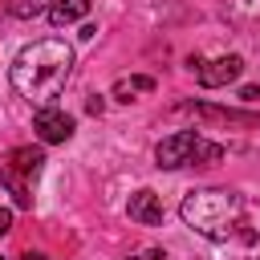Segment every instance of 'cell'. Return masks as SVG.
Segmentation results:
<instances>
[{
    "mask_svg": "<svg viewBox=\"0 0 260 260\" xmlns=\"http://www.w3.org/2000/svg\"><path fill=\"white\" fill-rule=\"evenodd\" d=\"M223 158V146L203 138L199 130H175L154 146V162L162 171H179V167H211Z\"/></svg>",
    "mask_w": 260,
    "mask_h": 260,
    "instance_id": "cell-3",
    "label": "cell"
},
{
    "mask_svg": "<svg viewBox=\"0 0 260 260\" xmlns=\"http://www.w3.org/2000/svg\"><path fill=\"white\" fill-rule=\"evenodd\" d=\"M8 228H12V211L0 207V236H8Z\"/></svg>",
    "mask_w": 260,
    "mask_h": 260,
    "instance_id": "cell-16",
    "label": "cell"
},
{
    "mask_svg": "<svg viewBox=\"0 0 260 260\" xmlns=\"http://www.w3.org/2000/svg\"><path fill=\"white\" fill-rule=\"evenodd\" d=\"M20 260H49V256H45V252H24Z\"/></svg>",
    "mask_w": 260,
    "mask_h": 260,
    "instance_id": "cell-17",
    "label": "cell"
},
{
    "mask_svg": "<svg viewBox=\"0 0 260 260\" xmlns=\"http://www.w3.org/2000/svg\"><path fill=\"white\" fill-rule=\"evenodd\" d=\"M89 4H93V0H53L49 24H53V28H65V24H73V20H85V16H89Z\"/></svg>",
    "mask_w": 260,
    "mask_h": 260,
    "instance_id": "cell-8",
    "label": "cell"
},
{
    "mask_svg": "<svg viewBox=\"0 0 260 260\" xmlns=\"http://www.w3.org/2000/svg\"><path fill=\"white\" fill-rule=\"evenodd\" d=\"M138 93H154V77H146V73L118 77V81H114V89H110V98H118V102H134Z\"/></svg>",
    "mask_w": 260,
    "mask_h": 260,
    "instance_id": "cell-10",
    "label": "cell"
},
{
    "mask_svg": "<svg viewBox=\"0 0 260 260\" xmlns=\"http://www.w3.org/2000/svg\"><path fill=\"white\" fill-rule=\"evenodd\" d=\"M73 114H65V110H57V106H45V110H37V118H32V130H37V138L41 142H69L73 138Z\"/></svg>",
    "mask_w": 260,
    "mask_h": 260,
    "instance_id": "cell-4",
    "label": "cell"
},
{
    "mask_svg": "<svg viewBox=\"0 0 260 260\" xmlns=\"http://www.w3.org/2000/svg\"><path fill=\"white\" fill-rule=\"evenodd\" d=\"M0 183L12 191V199H16V207H32V195L24 191V183H20V175H12L4 162H0Z\"/></svg>",
    "mask_w": 260,
    "mask_h": 260,
    "instance_id": "cell-13",
    "label": "cell"
},
{
    "mask_svg": "<svg viewBox=\"0 0 260 260\" xmlns=\"http://www.w3.org/2000/svg\"><path fill=\"white\" fill-rule=\"evenodd\" d=\"M126 260H142V256H126Z\"/></svg>",
    "mask_w": 260,
    "mask_h": 260,
    "instance_id": "cell-18",
    "label": "cell"
},
{
    "mask_svg": "<svg viewBox=\"0 0 260 260\" xmlns=\"http://www.w3.org/2000/svg\"><path fill=\"white\" fill-rule=\"evenodd\" d=\"M240 211L244 199L228 187H203V191H187L179 203V215L187 228H195L207 240H228L232 228H240Z\"/></svg>",
    "mask_w": 260,
    "mask_h": 260,
    "instance_id": "cell-2",
    "label": "cell"
},
{
    "mask_svg": "<svg viewBox=\"0 0 260 260\" xmlns=\"http://www.w3.org/2000/svg\"><path fill=\"white\" fill-rule=\"evenodd\" d=\"M223 12H228V20L260 24V0H223Z\"/></svg>",
    "mask_w": 260,
    "mask_h": 260,
    "instance_id": "cell-11",
    "label": "cell"
},
{
    "mask_svg": "<svg viewBox=\"0 0 260 260\" xmlns=\"http://www.w3.org/2000/svg\"><path fill=\"white\" fill-rule=\"evenodd\" d=\"M179 114H203V118H219V122H244V126H260V114H240V110H215V106H195L183 102Z\"/></svg>",
    "mask_w": 260,
    "mask_h": 260,
    "instance_id": "cell-9",
    "label": "cell"
},
{
    "mask_svg": "<svg viewBox=\"0 0 260 260\" xmlns=\"http://www.w3.org/2000/svg\"><path fill=\"white\" fill-rule=\"evenodd\" d=\"M199 85L203 89H219V85H232L240 73H244V57H236V53H223V57H215V61H199Z\"/></svg>",
    "mask_w": 260,
    "mask_h": 260,
    "instance_id": "cell-5",
    "label": "cell"
},
{
    "mask_svg": "<svg viewBox=\"0 0 260 260\" xmlns=\"http://www.w3.org/2000/svg\"><path fill=\"white\" fill-rule=\"evenodd\" d=\"M0 260H4V256H0Z\"/></svg>",
    "mask_w": 260,
    "mask_h": 260,
    "instance_id": "cell-19",
    "label": "cell"
},
{
    "mask_svg": "<svg viewBox=\"0 0 260 260\" xmlns=\"http://www.w3.org/2000/svg\"><path fill=\"white\" fill-rule=\"evenodd\" d=\"M126 215H130L134 223H146V228H154V223H162V203H158V195H154L150 187H142V191H134V195H130V203H126Z\"/></svg>",
    "mask_w": 260,
    "mask_h": 260,
    "instance_id": "cell-6",
    "label": "cell"
},
{
    "mask_svg": "<svg viewBox=\"0 0 260 260\" xmlns=\"http://www.w3.org/2000/svg\"><path fill=\"white\" fill-rule=\"evenodd\" d=\"M4 167H8L12 175H37V171L45 167V150H37V146H12V150L4 154Z\"/></svg>",
    "mask_w": 260,
    "mask_h": 260,
    "instance_id": "cell-7",
    "label": "cell"
},
{
    "mask_svg": "<svg viewBox=\"0 0 260 260\" xmlns=\"http://www.w3.org/2000/svg\"><path fill=\"white\" fill-rule=\"evenodd\" d=\"M53 8V0H12L8 4V12L16 16V20H37V16H45Z\"/></svg>",
    "mask_w": 260,
    "mask_h": 260,
    "instance_id": "cell-12",
    "label": "cell"
},
{
    "mask_svg": "<svg viewBox=\"0 0 260 260\" xmlns=\"http://www.w3.org/2000/svg\"><path fill=\"white\" fill-rule=\"evenodd\" d=\"M69 73H73V49H69L65 41H57V37H45V41L24 45V49L16 53L12 69H8L12 89H16L20 98H28L32 106H41V110L61 98Z\"/></svg>",
    "mask_w": 260,
    "mask_h": 260,
    "instance_id": "cell-1",
    "label": "cell"
},
{
    "mask_svg": "<svg viewBox=\"0 0 260 260\" xmlns=\"http://www.w3.org/2000/svg\"><path fill=\"white\" fill-rule=\"evenodd\" d=\"M85 110H89V114H102V110H106V98H102V93H93V98L85 102Z\"/></svg>",
    "mask_w": 260,
    "mask_h": 260,
    "instance_id": "cell-14",
    "label": "cell"
},
{
    "mask_svg": "<svg viewBox=\"0 0 260 260\" xmlns=\"http://www.w3.org/2000/svg\"><path fill=\"white\" fill-rule=\"evenodd\" d=\"M256 98H260V85H244L240 89V102H256Z\"/></svg>",
    "mask_w": 260,
    "mask_h": 260,
    "instance_id": "cell-15",
    "label": "cell"
}]
</instances>
